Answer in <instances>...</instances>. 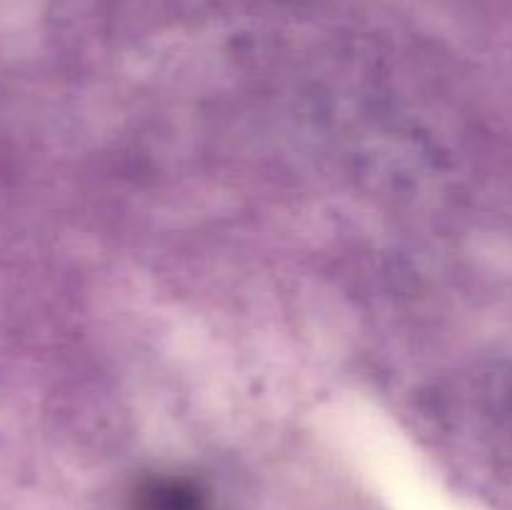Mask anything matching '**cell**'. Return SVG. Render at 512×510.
Segmentation results:
<instances>
[{"label": "cell", "instance_id": "1", "mask_svg": "<svg viewBox=\"0 0 512 510\" xmlns=\"http://www.w3.org/2000/svg\"><path fill=\"white\" fill-rule=\"evenodd\" d=\"M133 510H208V503L190 480L148 478L135 488Z\"/></svg>", "mask_w": 512, "mask_h": 510}]
</instances>
